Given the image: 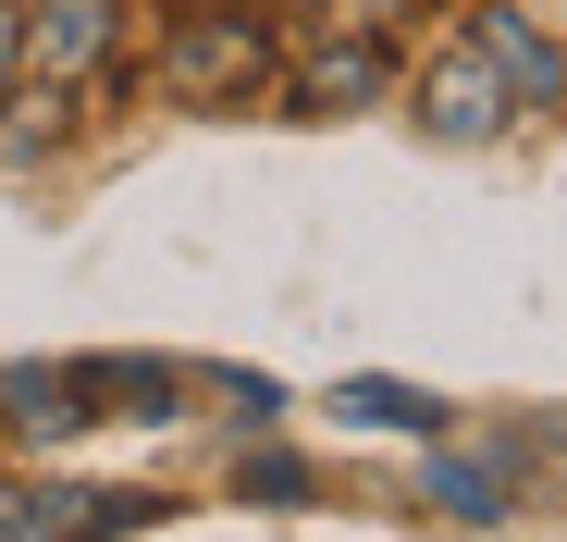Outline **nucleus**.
Here are the masks:
<instances>
[{
    "mask_svg": "<svg viewBox=\"0 0 567 542\" xmlns=\"http://www.w3.org/2000/svg\"><path fill=\"white\" fill-rule=\"evenodd\" d=\"M161 518V493H0V542H124V530H148Z\"/></svg>",
    "mask_w": 567,
    "mask_h": 542,
    "instance_id": "obj_1",
    "label": "nucleus"
},
{
    "mask_svg": "<svg viewBox=\"0 0 567 542\" xmlns=\"http://www.w3.org/2000/svg\"><path fill=\"white\" fill-rule=\"evenodd\" d=\"M259 74H271V38H259V25L185 13V38H173V86H185V100H247Z\"/></svg>",
    "mask_w": 567,
    "mask_h": 542,
    "instance_id": "obj_2",
    "label": "nucleus"
},
{
    "mask_svg": "<svg viewBox=\"0 0 567 542\" xmlns=\"http://www.w3.org/2000/svg\"><path fill=\"white\" fill-rule=\"evenodd\" d=\"M420 124H432L444 148H482V136L506 124V74L482 62V38H468L456 62H432V86H420Z\"/></svg>",
    "mask_w": 567,
    "mask_h": 542,
    "instance_id": "obj_3",
    "label": "nucleus"
},
{
    "mask_svg": "<svg viewBox=\"0 0 567 542\" xmlns=\"http://www.w3.org/2000/svg\"><path fill=\"white\" fill-rule=\"evenodd\" d=\"M13 25H25V62L62 86V74H86L112 50V0H38V13H13Z\"/></svg>",
    "mask_w": 567,
    "mask_h": 542,
    "instance_id": "obj_4",
    "label": "nucleus"
},
{
    "mask_svg": "<svg viewBox=\"0 0 567 542\" xmlns=\"http://www.w3.org/2000/svg\"><path fill=\"white\" fill-rule=\"evenodd\" d=\"M468 38H482V62L506 74V100H555V86H567V62H555V38H543L530 13H506V0H494V13L468 25Z\"/></svg>",
    "mask_w": 567,
    "mask_h": 542,
    "instance_id": "obj_5",
    "label": "nucleus"
},
{
    "mask_svg": "<svg viewBox=\"0 0 567 542\" xmlns=\"http://www.w3.org/2000/svg\"><path fill=\"white\" fill-rule=\"evenodd\" d=\"M333 407L346 419H370V431H444V395H420V383H383V371H370V383H333Z\"/></svg>",
    "mask_w": 567,
    "mask_h": 542,
    "instance_id": "obj_6",
    "label": "nucleus"
},
{
    "mask_svg": "<svg viewBox=\"0 0 567 542\" xmlns=\"http://www.w3.org/2000/svg\"><path fill=\"white\" fill-rule=\"evenodd\" d=\"M0 419L13 431H74V371H0Z\"/></svg>",
    "mask_w": 567,
    "mask_h": 542,
    "instance_id": "obj_7",
    "label": "nucleus"
},
{
    "mask_svg": "<svg viewBox=\"0 0 567 542\" xmlns=\"http://www.w3.org/2000/svg\"><path fill=\"white\" fill-rule=\"evenodd\" d=\"M420 505H444V518H506V481L468 469V457H432V469H420Z\"/></svg>",
    "mask_w": 567,
    "mask_h": 542,
    "instance_id": "obj_8",
    "label": "nucleus"
},
{
    "mask_svg": "<svg viewBox=\"0 0 567 542\" xmlns=\"http://www.w3.org/2000/svg\"><path fill=\"white\" fill-rule=\"evenodd\" d=\"M62 136V100H50V74H38V100H13V124H0V160H38Z\"/></svg>",
    "mask_w": 567,
    "mask_h": 542,
    "instance_id": "obj_9",
    "label": "nucleus"
},
{
    "mask_svg": "<svg viewBox=\"0 0 567 542\" xmlns=\"http://www.w3.org/2000/svg\"><path fill=\"white\" fill-rule=\"evenodd\" d=\"M309 86H321V100H370V86H383V50H370V38H358V50H321Z\"/></svg>",
    "mask_w": 567,
    "mask_h": 542,
    "instance_id": "obj_10",
    "label": "nucleus"
},
{
    "mask_svg": "<svg viewBox=\"0 0 567 542\" xmlns=\"http://www.w3.org/2000/svg\"><path fill=\"white\" fill-rule=\"evenodd\" d=\"M25 62V25H13V0H0V74H13Z\"/></svg>",
    "mask_w": 567,
    "mask_h": 542,
    "instance_id": "obj_11",
    "label": "nucleus"
}]
</instances>
